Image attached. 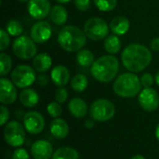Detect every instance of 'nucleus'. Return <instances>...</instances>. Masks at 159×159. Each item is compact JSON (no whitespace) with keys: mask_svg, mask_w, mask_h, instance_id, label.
<instances>
[{"mask_svg":"<svg viewBox=\"0 0 159 159\" xmlns=\"http://www.w3.org/2000/svg\"><path fill=\"white\" fill-rule=\"evenodd\" d=\"M153 60L149 48L142 44H129L121 53L124 67L131 73H140L148 67Z\"/></svg>","mask_w":159,"mask_h":159,"instance_id":"f257e3e1","label":"nucleus"},{"mask_svg":"<svg viewBox=\"0 0 159 159\" xmlns=\"http://www.w3.org/2000/svg\"><path fill=\"white\" fill-rule=\"evenodd\" d=\"M119 71V61L111 54L103 55L95 60L90 68L91 75L101 83H109L114 80Z\"/></svg>","mask_w":159,"mask_h":159,"instance_id":"f03ea898","label":"nucleus"},{"mask_svg":"<svg viewBox=\"0 0 159 159\" xmlns=\"http://www.w3.org/2000/svg\"><path fill=\"white\" fill-rule=\"evenodd\" d=\"M87 42V35L84 31L74 25H67L61 28L58 34V43L61 48L68 52L79 51Z\"/></svg>","mask_w":159,"mask_h":159,"instance_id":"7ed1b4c3","label":"nucleus"},{"mask_svg":"<svg viewBox=\"0 0 159 159\" xmlns=\"http://www.w3.org/2000/svg\"><path fill=\"white\" fill-rule=\"evenodd\" d=\"M113 89L119 97L133 98L142 91L141 78L134 75V73H124L116 79Z\"/></svg>","mask_w":159,"mask_h":159,"instance_id":"20e7f679","label":"nucleus"},{"mask_svg":"<svg viewBox=\"0 0 159 159\" xmlns=\"http://www.w3.org/2000/svg\"><path fill=\"white\" fill-rule=\"evenodd\" d=\"M116 114V107L112 102L106 99H99L92 102L89 108V115L92 119L98 122L109 121Z\"/></svg>","mask_w":159,"mask_h":159,"instance_id":"39448f33","label":"nucleus"},{"mask_svg":"<svg viewBox=\"0 0 159 159\" xmlns=\"http://www.w3.org/2000/svg\"><path fill=\"white\" fill-rule=\"evenodd\" d=\"M35 70L27 64H20L11 72V81L19 89H27L36 80Z\"/></svg>","mask_w":159,"mask_h":159,"instance_id":"423d86ee","label":"nucleus"},{"mask_svg":"<svg viewBox=\"0 0 159 159\" xmlns=\"http://www.w3.org/2000/svg\"><path fill=\"white\" fill-rule=\"evenodd\" d=\"M12 51L19 59L27 61L36 56L37 47L32 38L26 35H20L13 41Z\"/></svg>","mask_w":159,"mask_h":159,"instance_id":"0eeeda50","label":"nucleus"},{"mask_svg":"<svg viewBox=\"0 0 159 159\" xmlns=\"http://www.w3.org/2000/svg\"><path fill=\"white\" fill-rule=\"evenodd\" d=\"M110 27L107 22L98 17L89 19L84 24V32L88 38L93 41H99L108 36Z\"/></svg>","mask_w":159,"mask_h":159,"instance_id":"6e6552de","label":"nucleus"},{"mask_svg":"<svg viewBox=\"0 0 159 159\" xmlns=\"http://www.w3.org/2000/svg\"><path fill=\"white\" fill-rule=\"evenodd\" d=\"M25 128L18 121H10L4 129V139L12 147H20L25 142Z\"/></svg>","mask_w":159,"mask_h":159,"instance_id":"1a4fd4ad","label":"nucleus"},{"mask_svg":"<svg viewBox=\"0 0 159 159\" xmlns=\"http://www.w3.org/2000/svg\"><path fill=\"white\" fill-rule=\"evenodd\" d=\"M23 126L27 132L32 135H36L44 130L45 119L40 113L30 111L23 116Z\"/></svg>","mask_w":159,"mask_h":159,"instance_id":"9d476101","label":"nucleus"},{"mask_svg":"<svg viewBox=\"0 0 159 159\" xmlns=\"http://www.w3.org/2000/svg\"><path fill=\"white\" fill-rule=\"evenodd\" d=\"M138 102L143 110L147 112H154L159 107L158 93L152 88H145L140 92Z\"/></svg>","mask_w":159,"mask_h":159,"instance_id":"9b49d317","label":"nucleus"},{"mask_svg":"<svg viewBox=\"0 0 159 159\" xmlns=\"http://www.w3.org/2000/svg\"><path fill=\"white\" fill-rule=\"evenodd\" d=\"M27 10L34 19L43 20L49 15L51 5L49 0H30L27 5Z\"/></svg>","mask_w":159,"mask_h":159,"instance_id":"f8f14e48","label":"nucleus"},{"mask_svg":"<svg viewBox=\"0 0 159 159\" xmlns=\"http://www.w3.org/2000/svg\"><path fill=\"white\" fill-rule=\"evenodd\" d=\"M52 34V29L48 21H38L34 23L31 29V38L38 44L46 43Z\"/></svg>","mask_w":159,"mask_h":159,"instance_id":"ddd939ff","label":"nucleus"},{"mask_svg":"<svg viewBox=\"0 0 159 159\" xmlns=\"http://www.w3.org/2000/svg\"><path fill=\"white\" fill-rule=\"evenodd\" d=\"M16 86L7 78L1 77L0 79V102L2 104H12L18 97Z\"/></svg>","mask_w":159,"mask_h":159,"instance_id":"4468645a","label":"nucleus"},{"mask_svg":"<svg viewBox=\"0 0 159 159\" xmlns=\"http://www.w3.org/2000/svg\"><path fill=\"white\" fill-rule=\"evenodd\" d=\"M31 154L34 159H50L53 156V147L46 140H38L31 146Z\"/></svg>","mask_w":159,"mask_h":159,"instance_id":"2eb2a0df","label":"nucleus"},{"mask_svg":"<svg viewBox=\"0 0 159 159\" xmlns=\"http://www.w3.org/2000/svg\"><path fill=\"white\" fill-rule=\"evenodd\" d=\"M50 77L52 82L58 87H64L68 84L70 80V72L64 65L55 66L51 73Z\"/></svg>","mask_w":159,"mask_h":159,"instance_id":"dca6fc26","label":"nucleus"},{"mask_svg":"<svg viewBox=\"0 0 159 159\" xmlns=\"http://www.w3.org/2000/svg\"><path fill=\"white\" fill-rule=\"evenodd\" d=\"M50 133L56 139L62 140L69 134V126L65 120L61 118H55L50 123Z\"/></svg>","mask_w":159,"mask_h":159,"instance_id":"f3484780","label":"nucleus"},{"mask_svg":"<svg viewBox=\"0 0 159 159\" xmlns=\"http://www.w3.org/2000/svg\"><path fill=\"white\" fill-rule=\"evenodd\" d=\"M110 30L116 35H123L127 34L129 30L130 23L129 20L123 16L115 17L110 22Z\"/></svg>","mask_w":159,"mask_h":159,"instance_id":"a211bd4d","label":"nucleus"},{"mask_svg":"<svg viewBox=\"0 0 159 159\" xmlns=\"http://www.w3.org/2000/svg\"><path fill=\"white\" fill-rule=\"evenodd\" d=\"M68 109L71 115L76 118H82L88 114V105L80 98H74L68 103Z\"/></svg>","mask_w":159,"mask_h":159,"instance_id":"6ab92c4d","label":"nucleus"},{"mask_svg":"<svg viewBox=\"0 0 159 159\" xmlns=\"http://www.w3.org/2000/svg\"><path fill=\"white\" fill-rule=\"evenodd\" d=\"M20 102L25 107H34L39 102V95L33 89H23L19 95Z\"/></svg>","mask_w":159,"mask_h":159,"instance_id":"aec40b11","label":"nucleus"},{"mask_svg":"<svg viewBox=\"0 0 159 159\" xmlns=\"http://www.w3.org/2000/svg\"><path fill=\"white\" fill-rule=\"evenodd\" d=\"M52 65L51 57L48 53H39L34 58L33 61V67L38 73H45L50 69Z\"/></svg>","mask_w":159,"mask_h":159,"instance_id":"412c9836","label":"nucleus"},{"mask_svg":"<svg viewBox=\"0 0 159 159\" xmlns=\"http://www.w3.org/2000/svg\"><path fill=\"white\" fill-rule=\"evenodd\" d=\"M49 18L56 25H63L68 20V11L63 6L56 5L51 8Z\"/></svg>","mask_w":159,"mask_h":159,"instance_id":"4be33fe9","label":"nucleus"},{"mask_svg":"<svg viewBox=\"0 0 159 159\" xmlns=\"http://www.w3.org/2000/svg\"><path fill=\"white\" fill-rule=\"evenodd\" d=\"M103 48L108 54H111V55L117 54L121 48V41L119 37L116 34L108 35L104 39Z\"/></svg>","mask_w":159,"mask_h":159,"instance_id":"5701e85b","label":"nucleus"},{"mask_svg":"<svg viewBox=\"0 0 159 159\" xmlns=\"http://www.w3.org/2000/svg\"><path fill=\"white\" fill-rule=\"evenodd\" d=\"M52 159H79V155L75 149L63 146L54 152Z\"/></svg>","mask_w":159,"mask_h":159,"instance_id":"b1692460","label":"nucleus"},{"mask_svg":"<svg viewBox=\"0 0 159 159\" xmlns=\"http://www.w3.org/2000/svg\"><path fill=\"white\" fill-rule=\"evenodd\" d=\"M77 63L82 67H89L93 64L95 61V56L92 51L89 49H81L76 54Z\"/></svg>","mask_w":159,"mask_h":159,"instance_id":"393cba45","label":"nucleus"},{"mask_svg":"<svg viewBox=\"0 0 159 159\" xmlns=\"http://www.w3.org/2000/svg\"><path fill=\"white\" fill-rule=\"evenodd\" d=\"M88 77L82 74H77L71 80V88L75 92H83L88 88Z\"/></svg>","mask_w":159,"mask_h":159,"instance_id":"a878e982","label":"nucleus"},{"mask_svg":"<svg viewBox=\"0 0 159 159\" xmlns=\"http://www.w3.org/2000/svg\"><path fill=\"white\" fill-rule=\"evenodd\" d=\"M6 31L8 33L9 35L19 37L22 34L23 26H22V24L20 23V20L12 19V20L7 21V23L6 25Z\"/></svg>","mask_w":159,"mask_h":159,"instance_id":"bb28decb","label":"nucleus"},{"mask_svg":"<svg viewBox=\"0 0 159 159\" xmlns=\"http://www.w3.org/2000/svg\"><path fill=\"white\" fill-rule=\"evenodd\" d=\"M12 68V60L10 56L5 52L0 54V75L2 77L6 76Z\"/></svg>","mask_w":159,"mask_h":159,"instance_id":"cd10ccee","label":"nucleus"},{"mask_svg":"<svg viewBox=\"0 0 159 159\" xmlns=\"http://www.w3.org/2000/svg\"><path fill=\"white\" fill-rule=\"evenodd\" d=\"M95 6L98 7L99 10L109 12L114 10L116 7L117 0H93Z\"/></svg>","mask_w":159,"mask_h":159,"instance_id":"c85d7f7f","label":"nucleus"},{"mask_svg":"<svg viewBox=\"0 0 159 159\" xmlns=\"http://www.w3.org/2000/svg\"><path fill=\"white\" fill-rule=\"evenodd\" d=\"M47 111L51 117L58 118L62 113V108L61 106V103H59L58 102H52L48 105Z\"/></svg>","mask_w":159,"mask_h":159,"instance_id":"c756f323","label":"nucleus"},{"mask_svg":"<svg viewBox=\"0 0 159 159\" xmlns=\"http://www.w3.org/2000/svg\"><path fill=\"white\" fill-rule=\"evenodd\" d=\"M10 44V37L8 33L4 30V29H0V50L4 51L6 50Z\"/></svg>","mask_w":159,"mask_h":159,"instance_id":"7c9ffc66","label":"nucleus"},{"mask_svg":"<svg viewBox=\"0 0 159 159\" xmlns=\"http://www.w3.org/2000/svg\"><path fill=\"white\" fill-rule=\"evenodd\" d=\"M68 99V91L63 87H59L55 91V100L59 103H64Z\"/></svg>","mask_w":159,"mask_h":159,"instance_id":"2f4dec72","label":"nucleus"},{"mask_svg":"<svg viewBox=\"0 0 159 159\" xmlns=\"http://www.w3.org/2000/svg\"><path fill=\"white\" fill-rule=\"evenodd\" d=\"M154 81H155V78L152 75V74H150V73H145L141 77V83L144 89L145 88H151L154 84Z\"/></svg>","mask_w":159,"mask_h":159,"instance_id":"473e14b6","label":"nucleus"},{"mask_svg":"<svg viewBox=\"0 0 159 159\" xmlns=\"http://www.w3.org/2000/svg\"><path fill=\"white\" fill-rule=\"evenodd\" d=\"M11 159H30V156L25 149L19 148L13 152Z\"/></svg>","mask_w":159,"mask_h":159,"instance_id":"72a5a7b5","label":"nucleus"},{"mask_svg":"<svg viewBox=\"0 0 159 159\" xmlns=\"http://www.w3.org/2000/svg\"><path fill=\"white\" fill-rule=\"evenodd\" d=\"M76 8L80 11H87L90 7V0H74Z\"/></svg>","mask_w":159,"mask_h":159,"instance_id":"f704fd0d","label":"nucleus"},{"mask_svg":"<svg viewBox=\"0 0 159 159\" xmlns=\"http://www.w3.org/2000/svg\"><path fill=\"white\" fill-rule=\"evenodd\" d=\"M0 110H1V121H0V126H5L9 118V111L8 109L5 106V105H2L0 107Z\"/></svg>","mask_w":159,"mask_h":159,"instance_id":"c9c22d12","label":"nucleus"},{"mask_svg":"<svg viewBox=\"0 0 159 159\" xmlns=\"http://www.w3.org/2000/svg\"><path fill=\"white\" fill-rule=\"evenodd\" d=\"M36 81H37V84L40 87H47L48 85V83H49V78H48V76L47 75L41 73L36 77Z\"/></svg>","mask_w":159,"mask_h":159,"instance_id":"e433bc0d","label":"nucleus"},{"mask_svg":"<svg viewBox=\"0 0 159 159\" xmlns=\"http://www.w3.org/2000/svg\"><path fill=\"white\" fill-rule=\"evenodd\" d=\"M151 48L154 51H159V37H155L151 41Z\"/></svg>","mask_w":159,"mask_h":159,"instance_id":"4c0bfd02","label":"nucleus"},{"mask_svg":"<svg viewBox=\"0 0 159 159\" xmlns=\"http://www.w3.org/2000/svg\"><path fill=\"white\" fill-rule=\"evenodd\" d=\"M95 120L94 119H88L86 122H85V127L87 129H92L95 125Z\"/></svg>","mask_w":159,"mask_h":159,"instance_id":"58836bf2","label":"nucleus"},{"mask_svg":"<svg viewBox=\"0 0 159 159\" xmlns=\"http://www.w3.org/2000/svg\"><path fill=\"white\" fill-rule=\"evenodd\" d=\"M130 159H145V157L143 156H142V155H135Z\"/></svg>","mask_w":159,"mask_h":159,"instance_id":"ea45409f","label":"nucleus"},{"mask_svg":"<svg viewBox=\"0 0 159 159\" xmlns=\"http://www.w3.org/2000/svg\"><path fill=\"white\" fill-rule=\"evenodd\" d=\"M156 136H157V139L159 141V123L157 126V129H156Z\"/></svg>","mask_w":159,"mask_h":159,"instance_id":"a19ab883","label":"nucleus"},{"mask_svg":"<svg viewBox=\"0 0 159 159\" xmlns=\"http://www.w3.org/2000/svg\"><path fill=\"white\" fill-rule=\"evenodd\" d=\"M57 1L58 3H61V4H66V3H69L71 0H55Z\"/></svg>","mask_w":159,"mask_h":159,"instance_id":"79ce46f5","label":"nucleus"},{"mask_svg":"<svg viewBox=\"0 0 159 159\" xmlns=\"http://www.w3.org/2000/svg\"><path fill=\"white\" fill-rule=\"evenodd\" d=\"M155 80H156V83L157 84V86L159 87V72L156 75V77H155Z\"/></svg>","mask_w":159,"mask_h":159,"instance_id":"37998d69","label":"nucleus"},{"mask_svg":"<svg viewBox=\"0 0 159 159\" xmlns=\"http://www.w3.org/2000/svg\"><path fill=\"white\" fill-rule=\"evenodd\" d=\"M19 1H20V2H29L30 0H19Z\"/></svg>","mask_w":159,"mask_h":159,"instance_id":"c03bdc74","label":"nucleus"}]
</instances>
